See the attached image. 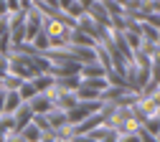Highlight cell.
Segmentation results:
<instances>
[{"label":"cell","instance_id":"1","mask_svg":"<svg viewBox=\"0 0 160 142\" xmlns=\"http://www.w3.org/2000/svg\"><path fill=\"white\" fill-rule=\"evenodd\" d=\"M31 112L33 114H41V117H46L51 109H53V101H51V94H36L33 99H31Z\"/></svg>","mask_w":160,"mask_h":142},{"label":"cell","instance_id":"2","mask_svg":"<svg viewBox=\"0 0 160 142\" xmlns=\"http://www.w3.org/2000/svg\"><path fill=\"white\" fill-rule=\"evenodd\" d=\"M23 101L18 96V91H5V99H3V114H13Z\"/></svg>","mask_w":160,"mask_h":142},{"label":"cell","instance_id":"3","mask_svg":"<svg viewBox=\"0 0 160 142\" xmlns=\"http://www.w3.org/2000/svg\"><path fill=\"white\" fill-rule=\"evenodd\" d=\"M43 137H46V135L38 130L36 125H28V127H23V130H21V140H23V142H41Z\"/></svg>","mask_w":160,"mask_h":142},{"label":"cell","instance_id":"4","mask_svg":"<svg viewBox=\"0 0 160 142\" xmlns=\"http://www.w3.org/2000/svg\"><path fill=\"white\" fill-rule=\"evenodd\" d=\"M33 89H36V94H46V89H53V79L51 76H36Z\"/></svg>","mask_w":160,"mask_h":142},{"label":"cell","instance_id":"5","mask_svg":"<svg viewBox=\"0 0 160 142\" xmlns=\"http://www.w3.org/2000/svg\"><path fill=\"white\" fill-rule=\"evenodd\" d=\"M94 64H97V61H94ZM94 64H84V66H82L84 76H87V79H102L107 71H104L102 66H94Z\"/></svg>","mask_w":160,"mask_h":142},{"label":"cell","instance_id":"6","mask_svg":"<svg viewBox=\"0 0 160 142\" xmlns=\"http://www.w3.org/2000/svg\"><path fill=\"white\" fill-rule=\"evenodd\" d=\"M18 96H21V101H31L36 96V89H33L31 81H23V84L18 86Z\"/></svg>","mask_w":160,"mask_h":142},{"label":"cell","instance_id":"7","mask_svg":"<svg viewBox=\"0 0 160 142\" xmlns=\"http://www.w3.org/2000/svg\"><path fill=\"white\" fill-rule=\"evenodd\" d=\"M119 142H140V137L130 132V135H122V137H119Z\"/></svg>","mask_w":160,"mask_h":142}]
</instances>
